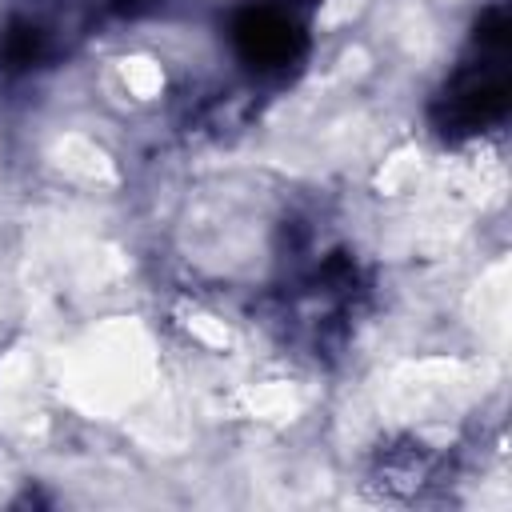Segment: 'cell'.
<instances>
[{"mask_svg":"<svg viewBox=\"0 0 512 512\" xmlns=\"http://www.w3.org/2000/svg\"><path fill=\"white\" fill-rule=\"evenodd\" d=\"M508 20L504 12H488L480 24V60L464 64L456 80L444 88V132H484L508 108V72H504Z\"/></svg>","mask_w":512,"mask_h":512,"instance_id":"6da1fadb","label":"cell"},{"mask_svg":"<svg viewBox=\"0 0 512 512\" xmlns=\"http://www.w3.org/2000/svg\"><path fill=\"white\" fill-rule=\"evenodd\" d=\"M232 40L252 68H288L304 52V12L292 0H256L236 12Z\"/></svg>","mask_w":512,"mask_h":512,"instance_id":"7a4b0ae2","label":"cell"}]
</instances>
